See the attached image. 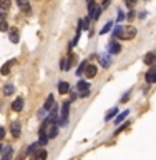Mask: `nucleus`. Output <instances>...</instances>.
Wrapping results in <instances>:
<instances>
[{"mask_svg":"<svg viewBox=\"0 0 156 160\" xmlns=\"http://www.w3.org/2000/svg\"><path fill=\"white\" fill-rule=\"evenodd\" d=\"M77 90H78V95L82 98H87L90 95V83L85 82V80H78L77 83Z\"/></svg>","mask_w":156,"mask_h":160,"instance_id":"f257e3e1","label":"nucleus"},{"mask_svg":"<svg viewBox=\"0 0 156 160\" xmlns=\"http://www.w3.org/2000/svg\"><path fill=\"white\" fill-rule=\"evenodd\" d=\"M135 35H136V28H135V27H125V28H123L121 38H123V40H131Z\"/></svg>","mask_w":156,"mask_h":160,"instance_id":"f03ea898","label":"nucleus"},{"mask_svg":"<svg viewBox=\"0 0 156 160\" xmlns=\"http://www.w3.org/2000/svg\"><path fill=\"white\" fill-rule=\"evenodd\" d=\"M10 132H12V135H13L15 138L20 137V132H22V125H20L18 120H15V122L10 125Z\"/></svg>","mask_w":156,"mask_h":160,"instance_id":"7ed1b4c3","label":"nucleus"},{"mask_svg":"<svg viewBox=\"0 0 156 160\" xmlns=\"http://www.w3.org/2000/svg\"><path fill=\"white\" fill-rule=\"evenodd\" d=\"M8 37H10V42L12 43H18L20 42V33H18V30L17 28H12L8 32Z\"/></svg>","mask_w":156,"mask_h":160,"instance_id":"20e7f679","label":"nucleus"},{"mask_svg":"<svg viewBox=\"0 0 156 160\" xmlns=\"http://www.w3.org/2000/svg\"><path fill=\"white\" fill-rule=\"evenodd\" d=\"M97 72H98L97 65H87V68H85V73H87L88 78H93L97 75Z\"/></svg>","mask_w":156,"mask_h":160,"instance_id":"39448f33","label":"nucleus"},{"mask_svg":"<svg viewBox=\"0 0 156 160\" xmlns=\"http://www.w3.org/2000/svg\"><path fill=\"white\" fill-rule=\"evenodd\" d=\"M22 108H23V98H22V97L15 98L13 103H12V110H15V112H20Z\"/></svg>","mask_w":156,"mask_h":160,"instance_id":"423d86ee","label":"nucleus"},{"mask_svg":"<svg viewBox=\"0 0 156 160\" xmlns=\"http://www.w3.org/2000/svg\"><path fill=\"white\" fill-rule=\"evenodd\" d=\"M47 157H48V153H47V150H43V148H40V150H37L35 152V160H47Z\"/></svg>","mask_w":156,"mask_h":160,"instance_id":"0eeeda50","label":"nucleus"},{"mask_svg":"<svg viewBox=\"0 0 156 160\" xmlns=\"http://www.w3.org/2000/svg\"><path fill=\"white\" fill-rule=\"evenodd\" d=\"M154 62H156V53L154 52H149V53L144 55V63L146 65H153Z\"/></svg>","mask_w":156,"mask_h":160,"instance_id":"6e6552de","label":"nucleus"},{"mask_svg":"<svg viewBox=\"0 0 156 160\" xmlns=\"http://www.w3.org/2000/svg\"><path fill=\"white\" fill-rule=\"evenodd\" d=\"M120 52H121V47H120L118 42H111V43H110V53H111V55H116V53H120Z\"/></svg>","mask_w":156,"mask_h":160,"instance_id":"1a4fd4ad","label":"nucleus"},{"mask_svg":"<svg viewBox=\"0 0 156 160\" xmlns=\"http://www.w3.org/2000/svg\"><path fill=\"white\" fill-rule=\"evenodd\" d=\"M13 63H15V60H8V62L2 67L0 73H2V75H8V73H10V68H12V65H13Z\"/></svg>","mask_w":156,"mask_h":160,"instance_id":"9d476101","label":"nucleus"},{"mask_svg":"<svg viewBox=\"0 0 156 160\" xmlns=\"http://www.w3.org/2000/svg\"><path fill=\"white\" fill-rule=\"evenodd\" d=\"M53 103H55L53 95H48L47 100H45V103H43V110H50V108H53Z\"/></svg>","mask_w":156,"mask_h":160,"instance_id":"9b49d317","label":"nucleus"},{"mask_svg":"<svg viewBox=\"0 0 156 160\" xmlns=\"http://www.w3.org/2000/svg\"><path fill=\"white\" fill-rule=\"evenodd\" d=\"M146 82H148V83H154V82H156V68H151V70L146 73Z\"/></svg>","mask_w":156,"mask_h":160,"instance_id":"f8f14e48","label":"nucleus"},{"mask_svg":"<svg viewBox=\"0 0 156 160\" xmlns=\"http://www.w3.org/2000/svg\"><path fill=\"white\" fill-rule=\"evenodd\" d=\"M57 135H58V127H57V125H50L47 137H48V138H55Z\"/></svg>","mask_w":156,"mask_h":160,"instance_id":"ddd939ff","label":"nucleus"},{"mask_svg":"<svg viewBox=\"0 0 156 160\" xmlns=\"http://www.w3.org/2000/svg\"><path fill=\"white\" fill-rule=\"evenodd\" d=\"M68 90H70V85H68L67 82H60V83H58V92H60V93L65 95V93H68Z\"/></svg>","mask_w":156,"mask_h":160,"instance_id":"4468645a","label":"nucleus"},{"mask_svg":"<svg viewBox=\"0 0 156 160\" xmlns=\"http://www.w3.org/2000/svg\"><path fill=\"white\" fill-rule=\"evenodd\" d=\"M128 115H130V110H125V112H121V113H120L116 118H115V123H116V125H118V123H121L123 120L128 117Z\"/></svg>","mask_w":156,"mask_h":160,"instance_id":"2eb2a0df","label":"nucleus"},{"mask_svg":"<svg viewBox=\"0 0 156 160\" xmlns=\"http://www.w3.org/2000/svg\"><path fill=\"white\" fill-rule=\"evenodd\" d=\"M123 28H125V27H121V25L115 27V30H113V38H121V35H123Z\"/></svg>","mask_w":156,"mask_h":160,"instance_id":"dca6fc26","label":"nucleus"},{"mask_svg":"<svg viewBox=\"0 0 156 160\" xmlns=\"http://www.w3.org/2000/svg\"><path fill=\"white\" fill-rule=\"evenodd\" d=\"M12 7V0H0V8L2 10H8Z\"/></svg>","mask_w":156,"mask_h":160,"instance_id":"f3484780","label":"nucleus"},{"mask_svg":"<svg viewBox=\"0 0 156 160\" xmlns=\"http://www.w3.org/2000/svg\"><path fill=\"white\" fill-rule=\"evenodd\" d=\"M13 90H15V88H13V85H12V83H7V85L3 87V93H5V95H12V93H13Z\"/></svg>","mask_w":156,"mask_h":160,"instance_id":"a211bd4d","label":"nucleus"},{"mask_svg":"<svg viewBox=\"0 0 156 160\" xmlns=\"http://www.w3.org/2000/svg\"><path fill=\"white\" fill-rule=\"evenodd\" d=\"M8 30V23L5 22L3 17H0V32H7Z\"/></svg>","mask_w":156,"mask_h":160,"instance_id":"6ab92c4d","label":"nucleus"},{"mask_svg":"<svg viewBox=\"0 0 156 160\" xmlns=\"http://www.w3.org/2000/svg\"><path fill=\"white\" fill-rule=\"evenodd\" d=\"M116 113H118V107H115V108H111V110H110V112L106 113V117H105V120H110V118H113Z\"/></svg>","mask_w":156,"mask_h":160,"instance_id":"aec40b11","label":"nucleus"},{"mask_svg":"<svg viewBox=\"0 0 156 160\" xmlns=\"http://www.w3.org/2000/svg\"><path fill=\"white\" fill-rule=\"evenodd\" d=\"M111 27H113V23H111V22H108V23L105 25V27H103L102 30H100V33H102V35H105V33H108L110 30H111Z\"/></svg>","mask_w":156,"mask_h":160,"instance_id":"412c9836","label":"nucleus"},{"mask_svg":"<svg viewBox=\"0 0 156 160\" xmlns=\"http://www.w3.org/2000/svg\"><path fill=\"white\" fill-rule=\"evenodd\" d=\"M87 65H88V62H87V60H83V62L80 63V67L77 68V75H80L82 72H85V68H87Z\"/></svg>","mask_w":156,"mask_h":160,"instance_id":"4be33fe9","label":"nucleus"},{"mask_svg":"<svg viewBox=\"0 0 156 160\" xmlns=\"http://www.w3.org/2000/svg\"><path fill=\"white\" fill-rule=\"evenodd\" d=\"M100 15H102V7H97V8L93 10V13L90 15V17H93L95 20H97V18H100Z\"/></svg>","mask_w":156,"mask_h":160,"instance_id":"5701e85b","label":"nucleus"},{"mask_svg":"<svg viewBox=\"0 0 156 160\" xmlns=\"http://www.w3.org/2000/svg\"><path fill=\"white\" fill-rule=\"evenodd\" d=\"M20 7H22V10L23 12H27V13H30V5H28V2H20Z\"/></svg>","mask_w":156,"mask_h":160,"instance_id":"b1692460","label":"nucleus"},{"mask_svg":"<svg viewBox=\"0 0 156 160\" xmlns=\"http://www.w3.org/2000/svg\"><path fill=\"white\" fill-rule=\"evenodd\" d=\"M37 148H38V143H33V145H30L28 150H27V153H33V152H37Z\"/></svg>","mask_w":156,"mask_h":160,"instance_id":"393cba45","label":"nucleus"},{"mask_svg":"<svg viewBox=\"0 0 156 160\" xmlns=\"http://www.w3.org/2000/svg\"><path fill=\"white\" fill-rule=\"evenodd\" d=\"M125 3H126V5H128V7H130V8H131V7H133V5H135V3H136V0H125Z\"/></svg>","mask_w":156,"mask_h":160,"instance_id":"a878e982","label":"nucleus"},{"mask_svg":"<svg viewBox=\"0 0 156 160\" xmlns=\"http://www.w3.org/2000/svg\"><path fill=\"white\" fill-rule=\"evenodd\" d=\"M3 137H5V128L0 127V140H3Z\"/></svg>","mask_w":156,"mask_h":160,"instance_id":"bb28decb","label":"nucleus"},{"mask_svg":"<svg viewBox=\"0 0 156 160\" xmlns=\"http://www.w3.org/2000/svg\"><path fill=\"white\" fill-rule=\"evenodd\" d=\"M126 17H128L130 20H133V18H135V12H133V10H130V12H128V15H126Z\"/></svg>","mask_w":156,"mask_h":160,"instance_id":"cd10ccee","label":"nucleus"},{"mask_svg":"<svg viewBox=\"0 0 156 160\" xmlns=\"http://www.w3.org/2000/svg\"><path fill=\"white\" fill-rule=\"evenodd\" d=\"M126 127H128V123H125V125H121V127H120V128L116 130V133H120V132H123V130L126 128Z\"/></svg>","mask_w":156,"mask_h":160,"instance_id":"c85d7f7f","label":"nucleus"},{"mask_svg":"<svg viewBox=\"0 0 156 160\" xmlns=\"http://www.w3.org/2000/svg\"><path fill=\"white\" fill-rule=\"evenodd\" d=\"M125 18V13L121 12V10H118V20H123Z\"/></svg>","mask_w":156,"mask_h":160,"instance_id":"c756f323","label":"nucleus"},{"mask_svg":"<svg viewBox=\"0 0 156 160\" xmlns=\"http://www.w3.org/2000/svg\"><path fill=\"white\" fill-rule=\"evenodd\" d=\"M130 93H131V92H126V95H123V98H121V102H126V100L130 98Z\"/></svg>","mask_w":156,"mask_h":160,"instance_id":"7c9ffc66","label":"nucleus"},{"mask_svg":"<svg viewBox=\"0 0 156 160\" xmlns=\"http://www.w3.org/2000/svg\"><path fill=\"white\" fill-rule=\"evenodd\" d=\"M138 17H139V18H144V17H146V12H139Z\"/></svg>","mask_w":156,"mask_h":160,"instance_id":"2f4dec72","label":"nucleus"},{"mask_svg":"<svg viewBox=\"0 0 156 160\" xmlns=\"http://www.w3.org/2000/svg\"><path fill=\"white\" fill-rule=\"evenodd\" d=\"M110 5V0H103V7H108Z\"/></svg>","mask_w":156,"mask_h":160,"instance_id":"473e14b6","label":"nucleus"},{"mask_svg":"<svg viewBox=\"0 0 156 160\" xmlns=\"http://www.w3.org/2000/svg\"><path fill=\"white\" fill-rule=\"evenodd\" d=\"M2 150H3V145H0V153H2Z\"/></svg>","mask_w":156,"mask_h":160,"instance_id":"72a5a7b5","label":"nucleus"},{"mask_svg":"<svg viewBox=\"0 0 156 160\" xmlns=\"http://www.w3.org/2000/svg\"><path fill=\"white\" fill-rule=\"evenodd\" d=\"M2 160H10V157H3Z\"/></svg>","mask_w":156,"mask_h":160,"instance_id":"f704fd0d","label":"nucleus"},{"mask_svg":"<svg viewBox=\"0 0 156 160\" xmlns=\"http://www.w3.org/2000/svg\"><path fill=\"white\" fill-rule=\"evenodd\" d=\"M17 2H22V0H17Z\"/></svg>","mask_w":156,"mask_h":160,"instance_id":"c9c22d12","label":"nucleus"},{"mask_svg":"<svg viewBox=\"0 0 156 160\" xmlns=\"http://www.w3.org/2000/svg\"><path fill=\"white\" fill-rule=\"evenodd\" d=\"M88 2H90V0H88Z\"/></svg>","mask_w":156,"mask_h":160,"instance_id":"e433bc0d","label":"nucleus"}]
</instances>
